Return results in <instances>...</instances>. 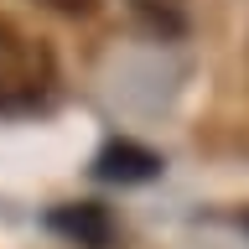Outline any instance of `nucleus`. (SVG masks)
Wrapping results in <instances>:
<instances>
[{"label": "nucleus", "instance_id": "nucleus-1", "mask_svg": "<svg viewBox=\"0 0 249 249\" xmlns=\"http://www.w3.org/2000/svg\"><path fill=\"white\" fill-rule=\"evenodd\" d=\"M52 52L42 42H31L26 31H16L0 21V109H26L42 104L52 93Z\"/></svg>", "mask_w": 249, "mask_h": 249}, {"label": "nucleus", "instance_id": "nucleus-2", "mask_svg": "<svg viewBox=\"0 0 249 249\" xmlns=\"http://www.w3.org/2000/svg\"><path fill=\"white\" fill-rule=\"evenodd\" d=\"M47 229L62 233V239H73L78 249H109L114 229H109V213L99 202H62L47 213Z\"/></svg>", "mask_w": 249, "mask_h": 249}, {"label": "nucleus", "instance_id": "nucleus-3", "mask_svg": "<svg viewBox=\"0 0 249 249\" xmlns=\"http://www.w3.org/2000/svg\"><path fill=\"white\" fill-rule=\"evenodd\" d=\"M156 171H161V156L135 145V140H109L99 151V161H93L99 182H151Z\"/></svg>", "mask_w": 249, "mask_h": 249}, {"label": "nucleus", "instance_id": "nucleus-4", "mask_svg": "<svg viewBox=\"0 0 249 249\" xmlns=\"http://www.w3.org/2000/svg\"><path fill=\"white\" fill-rule=\"evenodd\" d=\"M124 5H130L135 21L145 31H156V36H187V26H192L187 0H124Z\"/></svg>", "mask_w": 249, "mask_h": 249}, {"label": "nucleus", "instance_id": "nucleus-5", "mask_svg": "<svg viewBox=\"0 0 249 249\" xmlns=\"http://www.w3.org/2000/svg\"><path fill=\"white\" fill-rule=\"evenodd\" d=\"M36 5H47V11H57V16H93L99 11V0H36Z\"/></svg>", "mask_w": 249, "mask_h": 249}]
</instances>
